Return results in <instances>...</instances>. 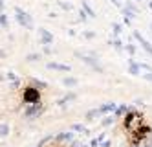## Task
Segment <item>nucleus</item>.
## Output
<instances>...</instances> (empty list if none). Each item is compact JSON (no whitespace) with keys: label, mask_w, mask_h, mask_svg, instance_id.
<instances>
[{"label":"nucleus","mask_w":152,"mask_h":147,"mask_svg":"<svg viewBox=\"0 0 152 147\" xmlns=\"http://www.w3.org/2000/svg\"><path fill=\"white\" fill-rule=\"evenodd\" d=\"M24 99L26 103L33 105V107H39V88H26L24 90Z\"/></svg>","instance_id":"nucleus-1"}]
</instances>
